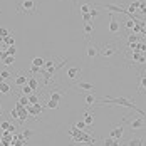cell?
Instances as JSON below:
<instances>
[{
	"label": "cell",
	"instance_id": "ac0fdd59",
	"mask_svg": "<svg viewBox=\"0 0 146 146\" xmlns=\"http://www.w3.org/2000/svg\"><path fill=\"white\" fill-rule=\"evenodd\" d=\"M82 121H84V123H86L88 126H91V124L94 123V114H92L91 111H86V113L82 114Z\"/></svg>",
	"mask_w": 146,
	"mask_h": 146
},
{
	"label": "cell",
	"instance_id": "ba28073f",
	"mask_svg": "<svg viewBox=\"0 0 146 146\" xmlns=\"http://www.w3.org/2000/svg\"><path fill=\"white\" fill-rule=\"evenodd\" d=\"M108 30H109V34H113V35H117L119 30H121V24H119V20L116 19L114 14H109V25H108Z\"/></svg>",
	"mask_w": 146,
	"mask_h": 146
},
{
	"label": "cell",
	"instance_id": "3957f363",
	"mask_svg": "<svg viewBox=\"0 0 146 146\" xmlns=\"http://www.w3.org/2000/svg\"><path fill=\"white\" fill-rule=\"evenodd\" d=\"M15 7H17V14H20V15H37L39 14V0H17Z\"/></svg>",
	"mask_w": 146,
	"mask_h": 146
},
{
	"label": "cell",
	"instance_id": "74e56055",
	"mask_svg": "<svg viewBox=\"0 0 146 146\" xmlns=\"http://www.w3.org/2000/svg\"><path fill=\"white\" fill-rule=\"evenodd\" d=\"M111 143H113V138H111V136L102 139V145H104V146H111Z\"/></svg>",
	"mask_w": 146,
	"mask_h": 146
},
{
	"label": "cell",
	"instance_id": "ffe728a7",
	"mask_svg": "<svg viewBox=\"0 0 146 146\" xmlns=\"http://www.w3.org/2000/svg\"><path fill=\"white\" fill-rule=\"evenodd\" d=\"M44 62H45V59L40 57V56H35L32 59V66H35V67H44Z\"/></svg>",
	"mask_w": 146,
	"mask_h": 146
},
{
	"label": "cell",
	"instance_id": "d6a6232c",
	"mask_svg": "<svg viewBox=\"0 0 146 146\" xmlns=\"http://www.w3.org/2000/svg\"><path fill=\"white\" fill-rule=\"evenodd\" d=\"M54 62H56V60H52V57L45 59V62H44V69H50V67L54 66Z\"/></svg>",
	"mask_w": 146,
	"mask_h": 146
},
{
	"label": "cell",
	"instance_id": "8d00e7d4",
	"mask_svg": "<svg viewBox=\"0 0 146 146\" xmlns=\"http://www.w3.org/2000/svg\"><path fill=\"white\" fill-rule=\"evenodd\" d=\"M37 72H40V67H35V66H32L29 71H27V74H32V76H34V74H37Z\"/></svg>",
	"mask_w": 146,
	"mask_h": 146
},
{
	"label": "cell",
	"instance_id": "cb8c5ba5",
	"mask_svg": "<svg viewBox=\"0 0 146 146\" xmlns=\"http://www.w3.org/2000/svg\"><path fill=\"white\" fill-rule=\"evenodd\" d=\"M32 136H34V131H32V129H29V128H25V129L22 131V138H24V139H27V141H29Z\"/></svg>",
	"mask_w": 146,
	"mask_h": 146
},
{
	"label": "cell",
	"instance_id": "f1b7e54d",
	"mask_svg": "<svg viewBox=\"0 0 146 146\" xmlns=\"http://www.w3.org/2000/svg\"><path fill=\"white\" fill-rule=\"evenodd\" d=\"M5 52H7V56H15V54H17V47H15V45H9Z\"/></svg>",
	"mask_w": 146,
	"mask_h": 146
},
{
	"label": "cell",
	"instance_id": "f35d334b",
	"mask_svg": "<svg viewBox=\"0 0 146 146\" xmlns=\"http://www.w3.org/2000/svg\"><path fill=\"white\" fill-rule=\"evenodd\" d=\"M10 117H12V119H17V117H19V111H17L15 108L10 111Z\"/></svg>",
	"mask_w": 146,
	"mask_h": 146
},
{
	"label": "cell",
	"instance_id": "484cf974",
	"mask_svg": "<svg viewBox=\"0 0 146 146\" xmlns=\"http://www.w3.org/2000/svg\"><path fill=\"white\" fill-rule=\"evenodd\" d=\"M99 14H101V12H99V9H96V7H94V3H92V7H91V10H89V15H91V19H96V17H98Z\"/></svg>",
	"mask_w": 146,
	"mask_h": 146
},
{
	"label": "cell",
	"instance_id": "e575fe53",
	"mask_svg": "<svg viewBox=\"0 0 146 146\" xmlns=\"http://www.w3.org/2000/svg\"><path fill=\"white\" fill-rule=\"evenodd\" d=\"M124 27H126L128 30H133V27H134V20H131V19L124 20Z\"/></svg>",
	"mask_w": 146,
	"mask_h": 146
},
{
	"label": "cell",
	"instance_id": "d4e9b609",
	"mask_svg": "<svg viewBox=\"0 0 146 146\" xmlns=\"http://www.w3.org/2000/svg\"><path fill=\"white\" fill-rule=\"evenodd\" d=\"M20 92H22L24 96H30V94H34V91H32V89H30L27 84H24V86L20 88Z\"/></svg>",
	"mask_w": 146,
	"mask_h": 146
},
{
	"label": "cell",
	"instance_id": "6da1fadb",
	"mask_svg": "<svg viewBox=\"0 0 146 146\" xmlns=\"http://www.w3.org/2000/svg\"><path fill=\"white\" fill-rule=\"evenodd\" d=\"M124 52H126V42L124 37L119 39H111L108 42L99 45V57L108 60V64L111 66V60H124Z\"/></svg>",
	"mask_w": 146,
	"mask_h": 146
},
{
	"label": "cell",
	"instance_id": "7402d4cb",
	"mask_svg": "<svg viewBox=\"0 0 146 146\" xmlns=\"http://www.w3.org/2000/svg\"><path fill=\"white\" fill-rule=\"evenodd\" d=\"M3 44H7V45H15V35H14V30H12V34H10V35H7V37L3 39Z\"/></svg>",
	"mask_w": 146,
	"mask_h": 146
},
{
	"label": "cell",
	"instance_id": "44dd1931",
	"mask_svg": "<svg viewBox=\"0 0 146 146\" xmlns=\"http://www.w3.org/2000/svg\"><path fill=\"white\" fill-rule=\"evenodd\" d=\"M79 7H81V14H89V10H91L92 3H89V2H82Z\"/></svg>",
	"mask_w": 146,
	"mask_h": 146
},
{
	"label": "cell",
	"instance_id": "1f68e13d",
	"mask_svg": "<svg viewBox=\"0 0 146 146\" xmlns=\"http://www.w3.org/2000/svg\"><path fill=\"white\" fill-rule=\"evenodd\" d=\"M138 12L141 15H146V2H139V7H138Z\"/></svg>",
	"mask_w": 146,
	"mask_h": 146
},
{
	"label": "cell",
	"instance_id": "8992f818",
	"mask_svg": "<svg viewBox=\"0 0 146 146\" xmlns=\"http://www.w3.org/2000/svg\"><path fill=\"white\" fill-rule=\"evenodd\" d=\"M94 7H101V9H104V10H108V14H124V15H128L126 9H124L123 5H114V3H98V5H94Z\"/></svg>",
	"mask_w": 146,
	"mask_h": 146
},
{
	"label": "cell",
	"instance_id": "2e32d148",
	"mask_svg": "<svg viewBox=\"0 0 146 146\" xmlns=\"http://www.w3.org/2000/svg\"><path fill=\"white\" fill-rule=\"evenodd\" d=\"M14 82H15V86H17V88H22L24 84H27V74H25V72H19L17 76H15Z\"/></svg>",
	"mask_w": 146,
	"mask_h": 146
},
{
	"label": "cell",
	"instance_id": "52a82bcc",
	"mask_svg": "<svg viewBox=\"0 0 146 146\" xmlns=\"http://www.w3.org/2000/svg\"><path fill=\"white\" fill-rule=\"evenodd\" d=\"M124 123L123 121H119L116 124H113V128H111V133H109V136L113 138V139H121L123 138V134H124Z\"/></svg>",
	"mask_w": 146,
	"mask_h": 146
},
{
	"label": "cell",
	"instance_id": "e0dca14e",
	"mask_svg": "<svg viewBox=\"0 0 146 146\" xmlns=\"http://www.w3.org/2000/svg\"><path fill=\"white\" fill-rule=\"evenodd\" d=\"M27 86H29L34 92L39 89V81H37V77H35V76H30V77H27Z\"/></svg>",
	"mask_w": 146,
	"mask_h": 146
},
{
	"label": "cell",
	"instance_id": "7bdbcfd3",
	"mask_svg": "<svg viewBox=\"0 0 146 146\" xmlns=\"http://www.w3.org/2000/svg\"><path fill=\"white\" fill-rule=\"evenodd\" d=\"M3 114V108H2V104H0V116Z\"/></svg>",
	"mask_w": 146,
	"mask_h": 146
},
{
	"label": "cell",
	"instance_id": "836d02e7",
	"mask_svg": "<svg viewBox=\"0 0 146 146\" xmlns=\"http://www.w3.org/2000/svg\"><path fill=\"white\" fill-rule=\"evenodd\" d=\"M10 128V123L9 121H0V131H7Z\"/></svg>",
	"mask_w": 146,
	"mask_h": 146
},
{
	"label": "cell",
	"instance_id": "ee69618b",
	"mask_svg": "<svg viewBox=\"0 0 146 146\" xmlns=\"http://www.w3.org/2000/svg\"><path fill=\"white\" fill-rule=\"evenodd\" d=\"M3 81H5V79H3V76L0 74V82H3Z\"/></svg>",
	"mask_w": 146,
	"mask_h": 146
},
{
	"label": "cell",
	"instance_id": "d590c367",
	"mask_svg": "<svg viewBox=\"0 0 146 146\" xmlns=\"http://www.w3.org/2000/svg\"><path fill=\"white\" fill-rule=\"evenodd\" d=\"M0 74L3 76V79H10V77L14 76L12 72H9V71H5V69H2V71H0Z\"/></svg>",
	"mask_w": 146,
	"mask_h": 146
},
{
	"label": "cell",
	"instance_id": "4fadbf2b",
	"mask_svg": "<svg viewBox=\"0 0 146 146\" xmlns=\"http://www.w3.org/2000/svg\"><path fill=\"white\" fill-rule=\"evenodd\" d=\"M72 88L81 89V91H88V92H92V91L96 89V88H94V84H91V82H84V81H77Z\"/></svg>",
	"mask_w": 146,
	"mask_h": 146
},
{
	"label": "cell",
	"instance_id": "d6986e66",
	"mask_svg": "<svg viewBox=\"0 0 146 146\" xmlns=\"http://www.w3.org/2000/svg\"><path fill=\"white\" fill-rule=\"evenodd\" d=\"M84 101H86V106L91 108V106H94V104L98 102V98H96L94 94H86V96H84Z\"/></svg>",
	"mask_w": 146,
	"mask_h": 146
},
{
	"label": "cell",
	"instance_id": "f546056e",
	"mask_svg": "<svg viewBox=\"0 0 146 146\" xmlns=\"http://www.w3.org/2000/svg\"><path fill=\"white\" fill-rule=\"evenodd\" d=\"M74 128H77V129H86V128H89V126L82 121V119H81V121H77V123L74 124Z\"/></svg>",
	"mask_w": 146,
	"mask_h": 146
},
{
	"label": "cell",
	"instance_id": "603a6c76",
	"mask_svg": "<svg viewBox=\"0 0 146 146\" xmlns=\"http://www.w3.org/2000/svg\"><path fill=\"white\" fill-rule=\"evenodd\" d=\"M14 62H15V56H7L3 60H0V64H3V66H12Z\"/></svg>",
	"mask_w": 146,
	"mask_h": 146
},
{
	"label": "cell",
	"instance_id": "9a60e30c",
	"mask_svg": "<svg viewBox=\"0 0 146 146\" xmlns=\"http://www.w3.org/2000/svg\"><path fill=\"white\" fill-rule=\"evenodd\" d=\"M12 92H14V89L10 84H7L5 81L0 82V96H12Z\"/></svg>",
	"mask_w": 146,
	"mask_h": 146
},
{
	"label": "cell",
	"instance_id": "60d3db41",
	"mask_svg": "<svg viewBox=\"0 0 146 146\" xmlns=\"http://www.w3.org/2000/svg\"><path fill=\"white\" fill-rule=\"evenodd\" d=\"M0 146H10V141H7V139H0Z\"/></svg>",
	"mask_w": 146,
	"mask_h": 146
},
{
	"label": "cell",
	"instance_id": "30bf717a",
	"mask_svg": "<svg viewBox=\"0 0 146 146\" xmlns=\"http://www.w3.org/2000/svg\"><path fill=\"white\" fill-rule=\"evenodd\" d=\"M86 57L89 60H94V59L99 57V47L96 44H88L86 45Z\"/></svg>",
	"mask_w": 146,
	"mask_h": 146
},
{
	"label": "cell",
	"instance_id": "b9f144b4",
	"mask_svg": "<svg viewBox=\"0 0 146 146\" xmlns=\"http://www.w3.org/2000/svg\"><path fill=\"white\" fill-rule=\"evenodd\" d=\"M111 146H121V139H113Z\"/></svg>",
	"mask_w": 146,
	"mask_h": 146
},
{
	"label": "cell",
	"instance_id": "ab89813d",
	"mask_svg": "<svg viewBox=\"0 0 146 146\" xmlns=\"http://www.w3.org/2000/svg\"><path fill=\"white\" fill-rule=\"evenodd\" d=\"M82 20H84V22H92V19H91L89 14H82Z\"/></svg>",
	"mask_w": 146,
	"mask_h": 146
},
{
	"label": "cell",
	"instance_id": "277c9868",
	"mask_svg": "<svg viewBox=\"0 0 146 146\" xmlns=\"http://www.w3.org/2000/svg\"><path fill=\"white\" fill-rule=\"evenodd\" d=\"M123 123H128L129 129L131 131H139V129H145L146 128V121L143 116H138V117H129V116H123L121 117Z\"/></svg>",
	"mask_w": 146,
	"mask_h": 146
},
{
	"label": "cell",
	"instance_id": "9c48e42d",
	"mask_svg": "<svg viewBox=\"0 0 146 146\" xmlns=\"http://www.w3.org/2000/svg\"><path fill=\"white\" fill-rule=\"evenodd\" d=\"M64 74H66V77H67L69 81H77V79L81 77V74H82V69H81L79 66H72V67H69Z\"/></svg>",
	"mask_w": 146,
	"mask_h": 146
},
{
	"label": "cell",
	"instance_id": "4316f807",
	"mask_svg": "<svg viewBox=\"0 0 146 146\" xmlns=\"http://www.w3.org/2000/svg\"><path fill=\"white\" fill-rule=\"evenodd\" d=\"M0 134H2V139H7V141H12V138H14V134L10 131H2Z\"/></svg>",
	"mask_w": 146,
	"mask_h": 146
},
{
	"label": "cell",
	"instance_id": "5bb4252c",
	"mask_svg": "<svg viewBox=\"0 0 146 146\" xmlns=\"http://www.w3.org/2000/svg\"><path fill=\"white\" fill-rule=\"evenodd\" d=\"M138 77H139V82H138V92H141V94H146V71L138 74Z\"/></svg>",
	"mask_w": 146,
	"mask_h": 146
},
{
	"label": "cell",
	"instance_id": "f6af8a7d",
	"mask_svg": "<svg viewBox=\"0 0 146 146\" xmlns=\"http://www.w3.org/2000/svg\"><path fill=\"white\" fill-rule=\"evenodd\" d=\"M89 146H99V145H96V143H94V145H89Z\"/></svg>",
	"mask_w": 146,
	"mask_h": 146
},
{
	"label": "cell",
	"instance_id": "7c38bea8",
	"mask_svg": "<svg viewBox=\"0 0 146 146\" xmlns=\"http://www.w3.org/2000/svg\"><path fill=\"white\" fill-rule=\"evenodd\" d=\"M82 32H84V39L89 40V39L94 35V32H96L94 25H92V22H84V24H82Z\"/></svg>",
	"mask_w": 146,
	"mask_h": 146
},
{
	"label": "cell",
	"instance_id": "5b68a950",
	"mask_svg": "<svg viewBox=\"0 0 146 146\" xmlns=\"http://www.w3.org/2000/svg\"><path fill=\"white\" fill-rule=\"evenodd\" d=\"M62 96H64V91H60V89H54V91H50L49 99H47V108H49V109H57L59 104H60Z\"/></svg>",
	"mask_w": 146,
	"mask_h": 146
},
{
	"label": "cell",
	"instance_id": "4dcf8cb0",
	"mask_svg": "<svg viewBox=\"0 0 146 146\" xmlns=\"http://www.w3.org/2000/svg\"><path fill=\"white\" fill-rule=\"evenodd\" d=\"M27 98H29V104H37L39 102V96L37 94H30Z\"/></svg>",
	"mask_w": 146,
	"mask_h": 146
},
{
	"label": "cell",
	"instance_id": "7a4b0ae2",
	"mask_svg": "<svg viewBox=\"0 0 146 146\" xmlns=\"http://www.w3.org/2000/svg\"><path fill=\"white\" fill-rule=\"evenodd\" d=\"M99 104H109V106H124V108H128V109H133V111H136L138 114H141L143 117H146V111L143 109H139L134 101H131V98H111V96H108V98H102V99H98Z\"/></svg>",
	"mask_w": 146,
	"mask_h": 146
},
{
	"label": "cell",
	"instance_id": "83f0119b",
	"mask_svg": "<svg viewBox=\"0 0 146 146\" xmlns=\"http://www.w3.org/2000/svg\"><path fill=\"white\" fill-rule=\"evenodd\" d=\"M17 102H20L22 106H27V104H29V98L22 94V96H19V98H17Z\"/></svg>",
	"mask_w": 146,
	"mask_h": 146
},
{
	"label": "cell",
	"instance_id": "8fae6325",
	"mask_svg": "<svg viewBox=\"0 0 146 146\" xmlns=\"http://www.w3.org/2000/svg\"><path fill=\"white\" fill-rule=\"evenodd\" d=\"M124 146H146V138L145 136H131Z\"/></svg>",
	"mask_w": 146,
	"mask_h": 146
}]
</instances>
